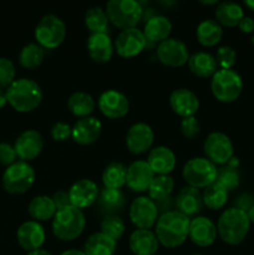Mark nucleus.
Here are the masks:
<instances>
[{
    "instance_id": "nucleus-17",
    "label": "nucleus",
    "mask_w": 254,
    "mask_h": 255,
    "mask_svg": "<svg viewBox=\"0 0 254 255\" xmlns=\"http://www.w3.org/2000/svg\"><path fill=\"white\" fill-rule=\"evenodd\" d=\"M154 134L151 126L144 122L132 125L126 134V146L131 153L141 154L151 149Z\"/></svg>"
},
{
    "instance_id": "nucleus-53",
    "label": "nucleus",
    "mask_w": 254,
    "mask_h": 255,
    "mask_svg": "<svg viewBox=\"0 0 254 255\" xmlns=\"http://www.w3.org/2000/svg\"><path fill=\"white\" fill-rule=\"evenodd\" d=\"M227 164H228V166H231V167H233V168H238V166H239V159L237 158L236 156H233V157H232V158H231V161H229Z\"/></svg>"
},
{
    "instance_id": "nucleus-43",
    "label": "nucleus",
    "mask_w": 254,
    "mask_h": 255,
    "mask_svg": "<svg viewBox=\"0 0 254 255\" xmlns=\"http://www.w3.org/2000/svg\"><path fill=\"white\" fill-rule=\"evenodd\" d=\"M15 65L7 57H0V87L6 90L15 81Z\"/></svg>"
},
{
    "instance_id": "nucleus-48",
    "label": "nucleus",
    "mask_w": 254,
    "mask_h": 255,
    "mask_svg": "<svg viewBox=\"0 0 254 255\" xmlns=\"http://www.w3.org/2000/svg\"><path fill=\"white\" fill-rule=\"evenodd\" d=\"M51 198H52V201H54L55 206H56L57 211L71 206V202H70V198H69V192L57 191L56 193L51 197Z\"/></svg>"
},
{
    "instance_id": "nucleus-3",
    "label": "nucleus",
    "mask_w": 254,
    "mask_h": 255,
    "mask_svg": "<svg viewBox=\"0 0 254 255\" xmlns=\"http://www.w3.org/2000/svg\"><path fill=\"white\" fill-rule=\"evenodd\" d=\"M6 99L15 111L31 112L41 104V87L31 79H17L6 89Z\"/></svg>"
},
{
    "instance_id": "nucleus-21",
    "label": "nucleus",
    "mask_w": 254,
    "mask_h": 255,
    "mask_svg": "<svg viewBox=\"0 0 254 255\" xmlns=\"http://www.w3.org/2000/svg\"><path fill=\"white\" fill-rule=\"evenodd\" d=\"M169 105L174 114L186 119L194 116L198 112L199 99L192 90L177 89L169 95Z\"/></svg>"
},
{
    "instance_id": "nucleus-52",
    "label": "nucleus",
    "mask_w": 254,
    "mask_h": 255,
    "mask_svg": "<svg viewBox=\"0 0 254 255\" xmlns=\"http://www.w3.org/2000/svg\"><path fill=\"white\" fill-rule=\"evenodd\" d=\"M60 255H86L84 251H77V249H69V251L62 252Z\"/></svg>"
},
{
    "instance_id": "nucleus-31",
    "label": "nucleus",
    "mask_w": 254,
    "mask_h": 255,
    "mask_svg": "<svg viewBox=\"0 0 254 255\" xmlns=\"http://www.w3.org/2000/svg\"><path fill=\"white\" fill-rule=\"evenodd\" d=\"M27 212L35 222H45L54 218L57 209L51 197L37 196L30 201Z\"/></svg>"
},
{
    "instance_id": "nucleus-58",
    "label": "nucleus",
    "mask_w": 254,
    "mask_h": 255,
    "mask_svg": "<svg viewBox=\"0 0 254 255\" xmlns=\"http://www.w3.org/2000/svg\"><path fill=\"white\" fill-rule=\"evenodd\" d=\"M252 42H253V45H254V35H253V37H252Z\"/></svg>"
},
{
    "instance_id": "nucleus-13",
    "label": "nucleus",
    "mask_w": 254,
    "mask_h": 255,
    "mask_svg": "<svg viewBox=\"0 0 254 255\" xmlns=\"http://www.w3.org/2000/svg\"><path fill=\"white\" fill-rule=\"evenodd\" d=\"M115 51L125 59L134 57L146 49V37L143 31L137 27L122 30L114 42Z\"/></svg>"
},
{
    "instance_id": "nucleus-49",
    "label": "nucleus",
    "mask_w": 254,
    "mask_h": 255,
    "mask_svg": "<svg viewBox=\"0 0 254 255\" xmlns=\"http://www.w3.org/2000/svg\"><path fill=\"white\" fill-rule=\"evenodd\" d=\"M238 27L244 34H251L254 31V20L249 16H244L238 24Z\"/></svg>"
},
{
    "instance_id": "nucleus-28",
    "label": "nucleus",
    "mask_w": 254,
    "mask_h": 255,
    "mask_svg": "<svg viewBox=\"0 0 254 255\" xmlns=\"http://www.w3.org/2000/svg\"><path fill=\"white\" fill-rule=\"evenodd\" d=\"M188 67L196 76L207 79L216 74L218 65L213 55L206 51H198L189 56Z\"/></svg>"
},
{
    "instance_id": "nucleus-30",
    "label": "nucleus",
    "mask_w": 254,
    "mask_h": 255,
    "mask_svg": "<svg viewBox=\"0 0 254 255\" xmlns=\"http://www.w3.org/2000/svg\"><path fill=\"white\" fill-rule=\"evenodd\" d=\"M244 17L243 7L234 1H223L217 5L216 19L219 25L227 27L238 26Z\"/></svg>"
},
{
    "instance_id": "nucleus-14",
    "label": "nucleus",
    "mask_w": 254,
    "mask_h": 255,
    "mask_svg": "<svg viewBox=\"0 0 254 255\" xmlns=\"http://www.w3.org/2000/svg\"><path fill=\"white\" fill-rule=\"evenodd\" d=\"M99 110L107 119L117 120L126 116L129 111V101L127 96L117 90H106L97 101Z\"/></svg>"
},
{
    "instance_id": "nucleus-34",
    "label": "nucleus",
    "mask_w": 254,
    "mask_h": 255,
    "mask_svg": "<svg viewBox=\"0 0 254 255\" xmlns=\"http://www.w3.org/2000/svg\"><path fill=\"white\" fill-rule=\"evenodd\" d=\"M127 167L121 162H111L102 172V183L105 188L121 189L126 186Z\"/></svg>"
},
{
    "instance_id": "nucleus-16",
    "label": "nucleus",
    "mask_w": 254,
    "mask_h": 255,
    "mask_svg": "<svg viewBox=\"0 0 254 255\" xmlns=\"http://www.w3.org/2000/svg\"><path fill=\"white\" fill-rule=\"evenodd\" d=\"M14 148L20 161H32L41 153L44 148V139L41 133L36 129H26L16 138Z\"/></svg>"
},
{
    "instance_id": "nucleus-44",
    "label": "nucleus",
    "mask_w": 254,
    "mask_h": 255,
    "mask_svg": "<svg viewBox=\"0 0 254 255\" xmlns=\"http://www.w3.org/2000/svg\"><path fill=\"white\" fill-rule=\"evenodd\" d=\"M179 127H181L182 134L189 139L196 138L199 132H201V125H199V121L197 120L196 116L183 119L181 121V126Z\"/></svg>"
},
{
    "instance_id": "nucleus-11",
    "label": "nucleus",
    "mask_w": 254,
    "mask_h": 255,
    "mask_svg": "<svg viewBox=\"0 0 254 255\" xmlns=\"http://www.w3.org/2000/svg\"><path fill=\"white\" fill-rule=\"evenodd\" d=\"M129 219L137 229H151L156 226L159 213L149 197H137L129 206Z\"/></svg>"
},
{
    "instance_id": "nucleus-37",
    "label": "nucleus",
    "mask_w": 254,
    "mask_h": 255,
    "mask_svg": "<svg viewBox=\"0 0 254 255\" xmlns=\"http://www.w3.org/2000/svg\"><path fill=\"white\" fill-rule=\"evenodd\" d=\"M85 25L91 34H107L110 20L105 9L100 6H92L85 12Z\"/></svg>"
},
{
    "instance_id": "nucleus-54",
    "label": "nucleus",
    "mask_w": 254,
    "mask_h": 255,
    "mask_svg": "<svg viewBox=\"0 0 254 255\" xmlns=\"http://www.w3.org/2000/svg\"><path fill=\"white\" fill-rule=\"evenodd\" d=\"M27 255H52V254L49 253L47 251H44V249H37V251L30 252V253H27Z\"/></svg>"
},
{
    "instance_id": "nucleus-7",
    "label": "nucleus",
    "mask_w": 254,
    "mask_h": 255,
    "mask_svg": "<svg viewBox=\"0 0 254 255\" xmlns=\"http://www.w3.org/2000/svg\"><path fill=\"white\" fill-rule=\"evenodd\" d=\"M1 182L7 193L22 194L34 184L35 171L29 162L16 161L14 164L6 167Z\"/></svg>"
},
{
    "instance_id": "nucleus-42",
    "label": "nucleus",
    "mask_w": 254,
    "mask_h": 255,
    "mask_svg": "<svg viewBox=\"0 0 254 255\" xmlns=\"http://www.w3.org/2000/svg\"><path fill=\"white\" fill-rule=\"evenodd\" d=\"M216 61L217 65L221 67L222 70H231L237 62V52L232 46L224 45V46L218 47L216 54Z\"/></svg>"
},
{
    "instance_id": "nucleus-36",
    "label": "nucleus",
    "mask_w": 254,
    "mask_h": 255,
    "mask_svg": "<svg viewBox=\"0 0 254 255\" xmlns=\"http://www.w3.org/2000/svg\"><path fill=\"white\" fill-rule=\"evenodd\" d=\"M202 201L207 208L212 209V211H218V209L223 208L228 202V191L219 183L214 182L203 189Z\"/></svg>"
},
{
    "instance_id": "nucleus-33",
    "label": "nucleus",
    "mask_w": 254,
    "mask_h": 255,
    "mask_svg": "<svg viewBox=\"0 0 254 255\" xmlns=\"http://www.w3.org/2000/svg\"><path fill=\"white\" fill-rule=\"evenodd\" d=\"M95 107H96V102L94 97L84 91L74 92L67 100V109L74 116L79 119L89 117L95 111Z\"/></svg>"
},
{
    "instance_id": "nucleus-50",
    "label": "nucleus",
    "mask_w": 254,
    "mask_h": 255,
    "mask_svg": "<svg viewBox=\"0 0 254 255\" xmlns=\"http://www.w3.org/2000/svg\"><path fill=\"white\" fill-rule=\"evenodd\" d=\"M157 11L153 9V7H143V14H142V20L144 21V24H146L147 21H148L149 19H152L153 16H156Z\"/></svg>"
},
{
    "instance_id": "nucleus-46",
    "label": "nucleus",
    "mask_w": 254,
    "mask_h": 255,
    "mask_svg": "<svg viewBox=\"0 0 254 255\" xmlns=\"http://www.w3.org/2000/svg\"><path fill=\"white\" fill-rule=\"evenodd\" d=\"M16 158L17 154L14 146L6 142H0V164L9 167L16 162Z\"/></svg>"
},
{
    "instance_id": "nucleus-39",
    "label": "nucleus",
    "mask_w": 254,
    "mask_h": 255,
    "mask_svg": "<svg viewBox=\"0 0 254 255\" xmlns=\"http://www.w3.org/2000/svg\"><path fill=\"white\" fill-rule=\"evenodd\" d=\"M174 188V181L169 174L164 176H154L153 181L148 188V197L153 202L161 201L171 197L172 191Z\"/></svg>"
},
{
    "instance_id": "nucleus-9",
    "label": "nucleus",
    "mask_w": 254,
    "mask_h": 255,
    "mask_svg": "<svg viewBox=\"0 0 254 255\" xmlns=\"http://www.w3.org/2000/svg\"><path fill=\"white\" fill-rule=\"evenodd\" d=\"M182 176L189 187L204 189L216 182L217 166L206 157H194L183 166Z\"/></svg>"
},
{
    "instance_id": "nucleus-19",
    "label": "nucleus",
    "mask_w": 254,
    "mask_h": 255,
    "mask_svg": "<svg viewBox=\"0 0 254 255\" xmlns=\"http://www.w3.org/2000/svg\"><path fill=\"white\" fill-rule=\"evenodd\" d=\"M16 239L19 246L27 253H30V252L41 249L46 239V233L39 222L27 221L17 228Z\"/></svg>"
},
{
    "instance_id": "nucleus-12",
    "label": "nucleus",
    "mask_w": 254,
    "mask_h": 255,
    "mask_svg": "<svg viewBox=\"0 0 254 255\" xmlns=\"http://www.w3.org/2000/svg\"><path fill=\"white\" fill-rule=\"evenodd\" d=\"M157 57L166 66L181 67L188 62L189 51L182 40L168 37L157 46Z\"/></svg>"
},
{
    "instance_id": "nucleus-27",
    "label": "nucleus",
    "mask_w": 254,
    "mask_h": 255,
    "mask_svg": "<svg viewBox=\"0 0 254 255\" xmlns=\"http://www.w3.org/2000/svg\"><path fill=\"white\" fill-rule=\"evenodd\" d=\"M143 35L148 42L156 45L157 42H162L168 39L172 31V22L164 15H156L144 24Z\"/></svg>"
},
{
    "instance_id": "nucleus-59",
    "label": "nucleus",
    "mask_w": 254,
    "mask_h": 255,
    "mask_svg": "<svg viewBox=\"0 0 254 255\" xmlns=\"http://www.w3.org/2000/svg\"><path fill=\"white\" fill-rule=\"evenodd\" d=\"M193 255H202V254H193Z\"/></svg>"
},
{
    "instance_id": "nucleus-23",
    "label": "nucleus",
    "mask_w": 254,
    "mask_h": 255,
    "mask_svg": "<svg viewBox=\"0 0 254 255\" xmlns=\"http://www.w3.org/2000/svg\"><path fill=\"white\" fill-rule=\"evenodd\" d=\"M174 207H176V211L188 218L197 217L203 207L202 193L199 189L193 188V187H183L174 198Z\"/></svg>"
},
{
    "instance_id": "nucleus-41",
    "label": "nucleus",
    "mask_w": 254,
    "mask_h": 255,
    "mask_svg": "<svg viewBox=\"0 0 254 255\" xmlns=\"http://www.w3.org/2000/svg\"><path fill=\"white\" fill-rule=\"evenodd\" d=\"M101 232L117 242L125 233V222L117 214L106 216L101 222Z\"/></svg>"
},
{
    "instance_id": "nucleus-35",
    "label": "nucleus",
    "mask_w": 254,
    "mask_h": 255,
    "mask_svg": "<svg viewBox=\"0 0 254 255\" xmlns=\"http://www.w3.org/2000/svg\"><path fill=\"white\" fill-rule=\"evenodd\" d=\"M97 203L102 212H105L107 216H111L122 211L125 207V196L121 189L104 188L100 191Z\"/></svg>"
},
{
    "instance_id": "nucleus-55",
    "label": "nucleus",
    "mask_w": 254,
    "mask_h": 255,
    "mask_svg": "<svg viewBox=\"0 0 254 255\" xmlns=\"http://www.w3.org/2000/svg\"><path fill=\"white\" fill-rule=\"evenodd\" d=\"M247 214H248V218H249V221H251V223L254 224V206L249 209L248 213Z\"/></svg>"
},
{
    "instance_id": "nucleus-4",
    "label": "nucleus",
    "mask_w": 254,
    "mask_h": 255,
    "mask_svg": "<svg viewBox=\"0 0 254 255\" xmlns=\"http://www.w3.org/2000/svg\"><path fill=\"white\" fill-rule=\"evenodd\" d=\"M86 226L85 214L81 209L69 206L56 212L52 218V233L62 242H71L79 238Z\"/></svg>"
},
{
    "instance_id": "nucleus-57",
    "label": "nucleus",
    "mask_w": 254,
    "mask_h": 255,
    "mask_svg": "<svg viewBox=\"0 0 254 255\" xmlns=\"http://www.w3.org/2000/svg\"><path fill=\"white\" fill-rule=\"evenodd\" d=\"M202 4H206V5H216L218 4V1L217 0H211V1H204V0H202Z\"/></svg>"
},
{
    "instance_id": "nucleus-10",
    "label": "nucleus",
    "mask_w": 254,
    "mask_h": 255,
    "mask_svg": "<svg viewBox=\"0 0 254 255\" xmlns=\"http://www.w3.org/2000/svg\"><path fill=\"white\" fill-rule=\"evenodd\" d=\"M203 151L206 158L216 166L217 164L224 166L234 156V148L231 138L226 133L218 131L212 132L207 136L203 143Z\"/></svg>"
},
{
    "instance_id": "nucleus-47",
    "label": "nucleus",
    "mask_w": 254,
    "mask_h": 255,
    "mask_svg": "<svg viewBox=\"0 0 254 255\" xmlns=\"http://www.w3.org/2000/svg\"><path fill=\"white\" fill-rule=\"evenodd\" d=\"M254 206V197L249 193H242L234 201V208H238L241 211L248 213L249 209Z\"/></svg>"
},
{
    "instance_id": "nucleus-22",
    "label": "nucleus",
    "mask_w": 254,
    "mask_h": 255,
    "mask_svg": "<svg viewBox=\"0 0 254 255\" xmlns=\"http://www.w3.org/2000/svg\"><path fill=\"white\" fill-rule=\"evenodd\" d=\"M102 132V124L96 117H85V119L77 120L76 124L72 127V139L77 144L81 146H89L95 143L100 138Z\"/></svg>"
},
{
    "instance_id": "nucleus-6",
    "label": "nucleus",
    "mask_w": 254,
    "mask_h": 255,
    "mask_svg": "<svg viewBox=\"0 0 254 255\" xmlns=\"http://www.w3.org/2000/svg\"><path fill=\"white\" fill-rule=\"evenodd\" d=\"M211 90L213 96L219 102L231 104L241 96L242 91H243V80H242L241 75L234 71L233 69H219L212 76Z\"/></svg>"
},
{
    "instance_id": "nucleus-24",
    "label": "nucleus",
    "mask_w": 254,
    "mask_h": 255,
    "mask_svg": "<svg viewBox=\"0 0 254 255\" xmlns=\"http://www.w3.org/2000/svg\"><path fill=\"white\" fill-rule=\"evenodd\" d=\"M147 163L156 176H164L173 171L177 158L171 148L166 146H157L149 151Z\"/></svg>"
},
{
    "instance_id": "nucleus-8",
    "label": "nucleus",
    "mask_w": 254,
    "mask_h": 255,
    "mask_svg": "<svg viewBox=\"0 0 254 255\" xmlns=\"http://www.w3.org/2000/svg\"><path fill=\"white\" fill-rule=\"evenodd\" d=\"M66 36V25L57 15L47 14L41 17L35 27V39L37 44L47 50L56 49L64 42Z\"/></svg>"
},
{
    "instance_id": "nucleus-5",
    "label": "nucleus",
    "mask_w": 254,
    "mask_h": 255,
    "mask_svg": "<svg viewBox=\"0 0 254 255\" xmlns=\"http://www.w3.org/2000/svg\"><path fill=\"white\" fill-rule=\"evenodd\" d=\"M105 11L114 26L127 30L136 27L141 21L143 6L136 0H110Z\"/></svg>"
},
{
    "instance_id": "nucleus-51",
    "label": "nucleus",
    "mask_w": 254,
    "mask_h": 255,
    "mask_svg": "<svg viewBox=\"0 0 254 255\" xmlns=\"http://www.w3.org/2000/svg\"><path fill=\"white\" fill-rule=\"evenodd\" d=\"M7 104V99H6V90L1 89L0 87V110Z\"/></svg>"
},
{
    "instance_id": "nucleus-18",
    "label": "nucleus",
    "mask_w": 254,
    "mask_h": 255,
    "mask_svg": "<svg viewBox=\"0 0 254 255\" xmlns=\"http://www.w3.org/2000/svg\"><path fill=\"white\" fill-rule=\"evenodd\" d=\"M218 231L217 226L207 217L197 216L191 219L188 237L196 246L206 248L211 247L216 242Z\"/></svg>"
},
{
    "instance_id": "nucleus-25",
    "label": "nucleus",
    "mask_w": 254,
    "mask_h": 255,
    "mask_svg": "<svg viewBox=\"0 0 254 255\" xmlns=\"http://www.w3.org/2000/svg\"><path fill=\"white\" fill-rule=\"evenodd\" d=\"M114 41L109 34H91L87 39L89 56L97 64H106L114 55Z\"/></svg>"
},
{
    "instance_id": "nucleus-20",
    "label": "nucleus",
    "mask_w": 254,
    "mask_h": 255,
    "mask_svg": "<svg viewBox=\"0 0 254 255\" xmlns=\"http://www.w3.org/2000/svg\"><path fill=\"white\" fill-rule=\"evenodd\" d=\"M154 176L156 174L153 173L147 161H134L127 167L126 186L132 192L142 193L148 191Z\"/></svg>"
},
{
    "instance_id": "nucleus-26",
    "label": "nucleus",
    "mask_w": 254,
    "mask_h": 255,
    "mask_svg": "<svg viewBox=\"0 0 254 255\" xmlns=\"http://www.w3.org/2000/svg\"><path fill=\"white\" fill-rule=\"evenodd\" d=\"M129 249L134 255H156L159 242L151 229H136L129 236Z\"/></svg>"
},
{
    "instance_id": "nucleus-38",
    "label": "nucleus",
    "mask_w": 254,
    "mask_h": 255,
    "mask_svg": "<svg viewBox=\"0 0 254 255\" xmlns=\"http://www.w3.org/2000/svg\"><path fill=\"white\" fill-rule=\"evenodd\" d=\"M45 57V49L37 42L25 45L19 54V62L22 67L29 70L37 69L42 64Z\"/></svg>"
},
{
    "instance_id": "nucleus-2",
    "label": "nucleus",
    "mask_w": 254,
    "mask_h": 255,
    "mask_svg": "<svg viewBox=\"0 0 254 255\" xmlns=\"http://www.w3.org/2000/svg\"><path fill=\"white\" fill-rule=\"evenodd\" d=\"M251 228V221L246 212L238 208L223 211L217 223V231L222 241L228 246H238L247 238Z\"/></svg>"
},
{
    "instance_id": "nucleus-56",
    "label": "nucleus",
    "mask_w": 254,
    "mask_h": 255,
    "mask_svg": "<svg viewBox=\"0 0 254 255\" xmlns=\"http://www.w3.org/2000/svg\"><path fill=\"white\" fill-rule=\"evenodd\" d=\"M244 5H246L248 9L253 10L254 11V0H246V1H244Z\"/></svg>"
},
{
    "instance_id": "nucleus-29",
    "label": "nucleus",
    "mask_w": 254,
    "mask_h": 255,
    "mask_svg": "<svg viewBox=\"0 0 254 255\" xmlns=\"http://www.w3.org/2000/svg\"><path fill=\"white\" fill-rule=\"evenodd\" d=\"M117 248V242L110 238L102 232L91 234L85 242L84 253L86 255H114Z\"/></svg>"
},
{
    "instance_id": "nucleus-40",
    "label": "nucleus",
    "mask_w": 254,
    "mask_h": 255,
    "mask_svg": "<svg viewBox=\"0 0 254 255\" xmlns=\"http://www.w3.org/2000/svg\"><path fill=\"white\" fill-rule=\"evenodd\" d=\"M216 182L228 192L234 191L241 184V174H239L238 168H233L228 164H224L221 168H217Z\"/></svg>"
},
{
    "instance_id": "nucleus-32",
    "label": "nucleus",
    "mask_w": 254,
    "mask_h": 255,
    "mask_svg": "<svg viewBox=\"0 0 254 255\" xmlns=\"http://www.w3.org/2000/svg\"><path fill=\"white\" fill-rule=\"evenodd\" d=\"M197 40L201 45L206 47L216 46L221 41L223 36V30L221 25L217 22V20L206 19L202 20L198 24L196 30Z\"/></svg>"
},
{
    "instance_id": "nucleus-45",
    "label": "nucleus",
    "mask_w": 254,
    "mask_h": 255,
    "mask_svg": "<svg viewBox=\"0 0 254 255\" xmlns=\"http://www.w3.org/2000/svg\"><path fill=\"white\" fill-rule=\"evenodd\" d=\"M71 134L72 127H70V125L66 124V122H56V124L51 127V137L54 141H67V139L71 137Z\"/></svg>"
},
{
    "instance_id": "nucleus-1",
    "label": "nucleus",
    "mask_w": 254,
    "mask_h": 255,
    "mask_svg": "<svg viewBox=\"0 0 254 255\" xmlns=\"http://www.w3.org/2000/svg\"><path fill=\"white\" fill-rule=\"evenodd\" d=\"M191 219L176 209L159 214L154 226V233L159 244L166 248L181 247L188 238Z\"/></svg>"
},
{
    "instance_id": "nucleus-15",
    "label": "nucleus",
    "mask_w": 254,
    "mask_h": 255,
    "mask_svg": "<svg viewBox=\"0 0 254 255\" xmlns=\"http://www.w3.org/2000/svg\"><path fill=\"white\" fill-rule=\"evenodd\" d=\"M100 188L91 179H80L75 182L69 189V198L71 206L85 209L95 204L99 199Z\"/></svg>"
}]
</instances>
